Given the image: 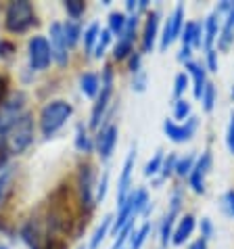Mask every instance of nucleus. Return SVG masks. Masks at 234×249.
<instances>
[{"label": "nucleus", "instance_id": "41", "mask_svg": "<svg viewBox=\"0 0 234 249\" xmlns=\"http://www.w3.org/2000/svg\"><path fill=\"white\" fill-rule=\"evenodd\" d=\"M224 207H226V212H228L230 216L234 218V189H230L224 195Z\"/></svg>", "mask_w": 234, "mask_h": 249}, {"label": "nucleus", "instance_id": "6", "mask_svg": "<svg viewBox=\"0 0 234 249\" xmlns=\"http://www.w3.org/2000/svg\"><path fill=\"white\" fill-rule=\"evenodd\" d=\"M27 57H30V67L36 71H44L52 61V53H50V44L44 36H33L27 44Z\"/></svg>", "mask_w": 234, "mask_h": 249}, {"label": "nucleus", "instance_id": "28", "mask_svg": "<svg viewBox=\"0 0 234 249\" xmlns=\"http://www.w3.org/2000/svg\"><path fill=\"white\" fill-rule=\"evenodd\" d=\"M99 36H100L99 23L88 25V30L84 32V44H86V51H88V53H92V51H94V42L99 40Z\"/></svg>", "mask_w": 234, "mask_h": 249}, {"label": "nucleus", "instance_id": "14", "mask_svg": "<svg viewBox=\"0 0 234 249\" xmlns=\"http://www.w3.org/2000/svg\"><path fill=\"white\" fill-rule=\"evenodd\" d=\"M117 142V126H105L99 130V134H96V149H99V155L102 159H109L113 153V147Z\"/></svg>", "mask_w": 234, "mask_h": 249}, {"label": "nucleus", "instance_id": "12", "mask_svg": "<svg viewBox=\"0 0 234 249\" xmlns=\"http://www.w3.org/2000/svg\"><path fill=\"white\" fill-rule=\"evenodd\" d=\"M178 216H180V193L176 191L169 201V212L165 213L163 224H161V243L163 245H167V241L171 239V234H174V224H176Z\"/></svg>", "mask_w": 234, "mask_h": 249}, {"label": "nucleus", "instance_id": "7", "mask_svg": "<svg viewBox=\"0 0 234 249\" xmlns=\"http://www.w3.org/2000/svg\"><path fill=\"white\" fill-rule=\"evenodd\" d=\"M71 213H69V207H67V201H57V197L52 195V203H50V212L46 216V224H48V231L52 232H67L71 228Z\"/></svg>", "mask_w": 234, "mask_h": 249}, {"label": "nucleus", "instance_id": "35", "mask_svg": "<svg viewBox=\"0 0 234 249\" xmlns=\"http://www.w3.org/2000/svg\"><path fill=\"white\" fill-rule=\"evenodd\" d=\"M107 184H109V172L102 174L99 186H96V197H94L96 203H102V199H105V195H107Z\"/></svg>", "mask_w": 234, "mask_h": 249}, {"label": "nucleus", "instance_id": "29", "mask_svg": "<svg viewBox=\"0 0 234 249\" xmlns=\"http://www.w3.org/2000/svg\"><path fill=\"white\" fill-rule=\"evenodd\" d=\"M109 42H111V32H109V30H102L100 36H99V40H96V44H94V57L100 59L102 54H105Z\"/></svg>", "mask_w": 234, "mask_h": 249}, {"label": "nucleus", "instance_id": "9", "mask_svg": "<svg viewBox=\"0 0 234 249\" xmlns=\"http://www.w3.org/2000/svg\"><path fill=\"white\" fill-rule=\"evenodd\" d=\"M50 53H52V59L63 67L67 65V42H65V32H63V25L61 23H50Z\"/></svg>", "mask_w": 234, "mask_h": 249}, {"label": "nucleus", "instance_id": "18", "mask_svg": "<svg viewBox=\"0 0 234 249\" xmlns=\"http://www.w3.org/2000/svg\"><path fill=\"white\" fill-rule=\"evenodd\" d=\"M188 71L192 75V82H195V99H203V92H205V88H207V80H205L203 65L190 61V63H188Z\"/></svg>", "mask_w": 234, "mask_h": 249}, {"label": "nucleus", "instance_id": "45", "mask_svg": "<svg viewBox=\"0 0 234 249\" xmlns=\"http://www.w3.org/2000/svg\"><path fill=\"white\" fill-rule=\"evenodd\" d=\"M190 53H192V48L182 46V51H180V54H178V59H180V61H186V63H190Z\"/></svg>", "mask_w": 234, "mask_h": 249}, {"label": "nucleus", "instance_id": "8", "mask_svg": "<svg viewBox=\"0 0 234 249\" xmlns=\"http://www.w3.org/2000/svg\"><path fill=\"white\" fill-rule=\"evenodd\" d=\"M163 130L174 142H186V141H190L197 130V117H188L184 124H176L174 120H165Z\"/></svg>", "mask_w": 234, "mask_h": 249}, {"label": "nucleus", "instance_id": "25", "mask_svg": "<svg viewBox=\"0 0 234 249\" xmlns=\"http://www.w3.org/2000/svg\"><path fill=\"white\" fill-rule=\"evenodd\" d=\"M126 25H128V19H126L123 13H111V15H109V32L117 34V38L123 34Z\"/></svg>", "mask_w": 234, "mask_h": 249}, {"label": "nucleus", "instance_id": "48", "mask_svg": "<svg viewBox=\"0 0 234 249\" xmlns=\"http://www.w3.org/2000/svg\"><path fill=\"white\" fill-rule=\"evenodd\" d=\"M190 249H207V239H203V237H201V239H197L195 243L190 245Z\"/></svg>", "mask_w": 234, "mask_h": 249}, {"label": "nucleus", "instance_id": "26", "mask_svg": "<svg viewBox=\"0 0 234 249\" xmlns=\"http://www.w3.org/2000/svg\"><path fill=\"white\" fill-rule=\"evenodd\" d=\"M63 32H65V42H67V48H73L75 44H78V40H80V25L78 21H67L63 25Z\"/></svg>", "mask_w": 234, "mask_h": 249}, {"label": "nucleus", "instance_id": "22", "mask_svg": "<svg viewBox=\"0 0 234 249\" xmlns=\"http://www.w3.org/2000/svg\"><path fill=\"white\" fill-rule=\"evenodd\" d=\"M75 149L82 151V153H90L92 151V141L88 136L84 124H78V128H75Z\"/></svg>", "mask_w": 234, "mask_h": 249}, {"label": "nucleus", "instance_id": "49", "mask_svg": "<svg viewBox=\"0 0 234 249\" xmlns=\"http://www.w3.org/2000/svg\"><path fill=\"white\" fill-rule=\"evenodd\" d=\"M138 9V2H134V0H128V11H136Z\"/></svg>", "mask_w": 234, "mask_h": 249}, {"label": "nucleus", "instance_id": "11", "mask_svg": "<svg viewBox=\"0 0 234 249\" xmlns=\"http://www.w3.org/2000/svg\"><path fill=\"white\" fill-rule=\"evenodd\" d=\"M182 21H184V6L178 4L176 11L171 13V17L167 19V23L163 27V36H161V51H165L174 40L180 36V30H182Z\"/></svg>", "mask_w": 234, "mask_h": 249}, {"label": "nucleus", "instance_id": "2", "mask_svg": "<svg viewBox=\"0 0 234 249\" xmlns=\"http://www.w3.org/2000/svg\"><path fill=\"white\" fill-rule=\"evenodd\" d=\"M36 23V13L27 0H13L4 13V27L13 34H25Z\"/></svg>", "mask_w": 234, "mask_h": 249}, {"label": "nucleus", "instance_id": "40", "mask_svg": "<svg viewBox=\"0 0 234 249\" xmlns=\"http://www.w3.org/2000/svg\"><path fill=\"white\" fill-rule=\"evenodd\" d=\"M40 249H67V245H65V241L63 239H50L48 237V241H44L42 245H40Z\"/></svg>", "mask_w": 234, "mask_h": 249}, {"label": "nucleus", "instance_id": "43", "mask_svg": "<svg viewBox=\"0 0 234 249\" xmlns=\"http://www.w3.org/2000/svg\"><path fill=\"white\" fill-rule=\"evenodd\" d=\"M130 71H132V73L140 71V53H132V54H130Z\"/></svg>", "mask_w": 234, "mask_h": 249}, {"label": "nucleus", "instance_id": "50", "mask_svg": "<svg viewBox=\"0 0 234 249\" xmlns=\"http://www.w3.org/2000/svg\"><path fill=\"white\" fill-rule=\"evenodd\" d=\"M0 249H9V247H6V245H0Z\"/></svg>", "mask_w": 234, "mask_h": 249}, {"label": "nucleus", "instance_id": "20", "mask_svg": "<svg viewBox=\"0 0 234 249\" xmlns=\"http://www.w3.org/2000/svg\"><path fill=\"white\" fill-rule=\"evenodd\" d=\"M80 88H82V92H84L88 99H94V96L99 94V90H100L99 75H96V73H84L80 78Z\"/></svg>", "mask_w": 234, "mask_h": 249}, {"label": "nucleus", "instance_id": "33", "mask_svg": "<svg viewBox=\"0 0 234 249\" xmlns=\"http://www.w3.org/2000/svg\"><path fill=\"white\" fill-rule=\"evenodd\" d=\"M186 86H188L186 73H178L176 75V82H174V99L176 101H180V96H182L184 90H186Z\"/></svg>", "mask_w": 234, "mask_h": 249}, {"label": "nucleus", "instance_id": "52", "mask_svg": "<svg viewBox=\"0 0 234 249\" xmlns=\"http://www.w3.org/2000/svg\"><path fill=\"white\" fill-rule=\"evenodd\" d=\"M80 249H86V247H80Z\"/></svg>", "mask_w": 234, "mask_h": 249}, {"label": "nucleus", "instance_id": "23", "mask_svg": "<svg viewBox=\"0 0 234 249\" xmlns=\"http://www.w3.org/2000/svg\"><path fill=\"white\" fill-rule=\"evenodd\" d=\"M11 186H13V168H4L0 172V207L4 205L6 197H9Z\"/></svg>", "mask_w": 234, "mask_h": 249}, {"label": "nucleus", "instance_id": "34", "mask_svg": "<svg viewBox=\"0 0 234 249\" xmlns=\"http://www.w3.org/2000/svg\"><path fill=\"white\" fill-rule=\"evenodd\" d=\"M213 103H216V88H213V84H209V82H207V88H205V92H203V107H205V111H211Z\"/></svg>", "mask_w": 234, "mask_h": 249}, {"label": "nucleus", "instance_id": "51", "mask_svg": "<svg viewBox=\"0 0 234 249\" xmlns=\"http://www.w3.org/2000/svg\"><path fill=\"white\" fill-rule=\"evenodd\" d=\"M232 99H234V88H232Z\"/></svg>", "mask_w": 234, "mask_h": 249}, {"label": "nucleus", "instance_id": "36", "mask_svg": "<svg viewBox=\"0 0 234 249\" xmlns=\"http://www.w3.org/2000/svg\"><path fill=\"white\" fill-rule=\"evenodd\" d=\"M176 161H178V157H176L174 153H169L167 159H165L163 165H161V174H163V176H169L171 172H176Z\"/></svg>", "mask_w": 234, "mask_h": 249}, {"label": "nucleus", "instance_id": "16", "mask_svg": "<svg viewBox=\"0 0 234 249\" xmlns=\"http://www.w3.org/2000/svg\"><path fill=\"white\" fill-rule=\"evenodd\" d=\"M192 231H195V218H192L190 213H186V216L180 218V222H178L174 234H171V243H174V245H182L184 241H186L192 234Z\"/></svg>", "mask_w": 234, "mask_h": 249}, {"label": "nucleus", "instance_id": "38", "mask_svg": "<svg viewBox=\"0 0 234 249\" xmlns=\"http://www.w3.org/2000/svg\"><path fill=\"white\" fill-rule=\"evenodd\" d=\"M226 144H228L230 153L234 155V111L230 113V124H228V132H226Z\"/></svg>", "mask_w": 234, "mask_h": 249}, {"label": "nucleus", "instance_id": "4", "mask_svg": "<svg viewBox=\"0 0 234 249\" xmlns=\"http://www.w3.org/2000/svg\"><path fill=\"white\" fill-rule=\"evenodd\" d=\"M94 165L92 163H82L78 172V193H80V205L86 213L94 210L96 203V191H94Z\"/></svg>", "mask_w": 234, "mask_h": 249}, {"label": "nucleus", "instance_id": "13", "mask_svg": "<svg viewBox=\"0 0 234 249\" xmlns=\"http://www.w3.org/2000/svg\"><path fill=\"white\" fill-rule=\"evenodd\" d=\"M134 161H136V144H132L130 153L123 161V170H121V178L119 184H117V203H123L128 197V186H130V178H132V170H134Z\"/></svg>", "mask_w": 234, "mask_h": 249}, {"label": "nucleus", "instance_id": "32", "mask_svg": "<svg viewBox=\"0 0 234 249\" xmlns=\"http://www.w3.org/2000/svg\"><path fill=\"white\" fill-rule=\"evenodd\" d=\"M188 115H190V105H188V101H184V99L176 101V107H174V117H176V120H180V122L184 120V122H186Z\"/></svg>", "mask_w": 234, "mask_h": 249}, {"label": "nucleus", "instance_id": "21", "mask_svg": "<svg viewBox=\"0 0 234 249\" xmlns=\"http://www.w3.org/2000/svg\"><path fill=\"white\" fill-rule=\"evenodd\" d=\"M222 13L219 11H213L211 15L207 17V23H205V38H203V44L207 51H211V44H213V40H216L217 36V19Z\"/></svg>", "mask_w": 234, "mask_h": 249}, {"label": "nucleus", "instance_id": "42", "mask_svg": "<svg viewBox=\"0 0 234 249\" xmlns=\"http://www.w3.org/2000/svg\"><path fill=\"white\" fill-rule=\"evenodd\" d=\"M15 53V44L9 40H0V57H11Z\"/></svg>", "mask_w": 234, "mask_h": 249}, {"label": "nucleus", "instance_id": "19", "mask_svg": "<svg viewBox=\"0 0 234 249\" xmlns=\"http://www.w3.org/2000/svg\"><path fill=\"white\" fill-rule=\"evenodd\" d=\"M203 32H201V25L195 23V21H190L186 23V27H184V34H182V46H201L203 42Z\"/></svg>", "mask_w": 234, "mask_h": 249}, {"label": "nucleus", "instance_id": "24", "mask_svg": "<svg viewBox=\"0 0 234 249\" xmlns=\"http://www.w3.org/2000/svg\"><path fill=\"white\" fill-rule=\"evenodd\" d=\"M111 216H105L100 220V224H99V228L94 231V234H92V241H90V249H96L100 245V241L107 237V232H109V226H111Z\"/></svg>", "mask_w": 234, "mask_h": 249}, {"label": "nucleus", "instance_id": "31", "mask_svg": "<svg viewBox=\"0 0 234 249\" xmlns=\"http://www.w3.org/2000/svg\"><path fill=\"white\" fill-rule=\"evenodd\" d=\"M161 165H163V153H161V151H157L155 157L150 159V161L147 163V168H144V176H153V174H157V172L161 170Z\"/></svg>", "mask_w": 234, "mask_h": 249}, {"label": "nucleus", "instance_id": "27", "mask_svg": "<svg viewBox=\"0 0 234 249\" xmlns=\"http://www.w3.org/2000/svg\"><path fill=\"white\" fill-rule=\"evenodd\" d=\"M63 6H65L67 15H69L71 19L82 17V15H84V11H86V2H84V0H67Z\"/></svg>", "mask_w": 234, "mask_h": 249}, {"label": "nucleus", "instance_id": "17", "mask_svg": "<svg viewBox=\"0 0 234 249\" xmlns=\"http://www.w3.org/2000/svg\"><path fill=\"white\" fill-rule=\"evenodd\" d=\"M232 40H234V2L230 4L228 13H226V23H224V30L217 38V48L219 51H228Z\"/></svg>", "mask_w": 234, "mask_h": 249}, {"label": "nucleus", "instance_id": "5", "mask_svg": "<svg viewBox=\"0 0 234 249\" xmlns=\"http://www.w3.org/2000/svg\"><path fill=\"white\" fill-rule=\"evenodd\" d=\"M111 94H113V69L111 65H107L100 80V94L96 96V103L90 113V128H99V124L102 122V115H105L109 107V101H111Z\"/></svg>", "mask_w": 234, "mask_h": 249}, {"label": "nucleus", "instance_id": "15", "mask_svg": "<svg viewBox=\"0 0 234 249\" xmlns=\"http://www.w3.org/2000/svg\"><path fill=\"white\" fill-rule=\"evenodd\" d=\"M157 27H159V11H150L144 23V36H142V53H150L155 46Z\"/></svg>", "mask_w": 234, "mask_h": 249}, {"label": "nucleus", "instance_id": "10", "mask_svg": "<svg viewBox=\"0 0 234 249\" xmlns=\"http://www.w3.org/2000/svg\"><path fill=\"white\" fill-rule=\"evenodd\" d=\"M211 170V153L209 151H205L195 161L192 165V172H190V186L195 193H205V176H207V172Z\"/></svg>", "mask_w": 234, "mask_h": 249}, {"label": "nucleus", "instance_id": "39", "mask_svg": "<svg viewBox=\"0 0 234 249\" xmlns=\"http://www.w3.org/2000/svg\"><path fill=\"white\" fill-rule=\"evenodd\" d=\"M6 168V134L0 130V172Z\"/></svg>", "mask_w": 234, "mask_h": 249}, {"label": "nucleus", "instance_id": "44", "mask_svg": "<svg viewBox=\"0 0 234 249\" xmlns=\"http://www.w3.org/2000/svg\"><path fill=\"white\" fill-rule=\"evenodd\" d=\"M207 65H209V69L211 71H217V57H216V51H207Z\"/></svg>", "mask_w": 234, "mask_h": 249}, {"label": "nucleus", "instance_id": "3", "mask_svg": "<svg viewBox=\"0 0 234 249\" xmlns=\"http://www.w3.org/2000/svg\"><path fill=\"white\" fill-rule=\"evenodd\" d=\"M32 141H33V117L32 113H23L6 132V144H9L11 153L19 155L30 149Z\"/></svg>", "mask_w": 234, "mask_h": 249}, {"label": "nucleus", "instance_id": "1", "mask_svg": "<svg viewBox=\"0 0 234 249\" xmlns=\"http://www.w3.org/2000/svg\"><path fill=\"white\" fill-rule=\"evenodd\" d=\"M73 113V107L71 103L67 101H50L48 105L42 107V111H40V130H42V136L50 138L59 132L61 128H63V124L69 120Z\"/></svg>", "mask_w": 234, "mask_h": 249}, {"label": "nucleus", "instance_id": "37", "mask_svg": "<svg viewBox=\"0 0 234 249\" xmlns=\"http://www.w3.org/2000/svg\"><path fill=\"white\" fill-rule=\"evenodd\" d=\"M147 234H149V224H144L138 232H136V237L132 239V249H140L142 243H144V239H147Z\"/></svg>", "mask_w": 234, "mask_h": 249}, {"label": "nucleus", "instance_id": "47", "mask_svg": "<svg viewBox=\"0 0 234 249\" xmlns=\"http://www.w3.org/2000/svg\"><path fill=\"white\" fill-rule=\"evenodd\" d=\"M4 94H6V80H4V75H0V107H2Z\"/></svg>", "mask_w": 234, "mask_h": 249}, {"label": "nucleus", "instance_id": "46", "mask_svg": "<svg viewBox=\"0 0 234 249\" xmlns=\"http://www.w3.org/2000/svg\"><path fill=\"white\" fill-rule=\"evenodd\" d=\"M201 224H203V239H209V237H211V232H213V228H211V222H209L207 218H205Z\"/></svg>", "mask_w": 234, "mask_h": 249}, {"label": "nucleus", "instance_id": "30", "mask_svg": "<svg viewBox=\"0 0 234 249\" xmlns=\"http://www.w3.org/2000/svg\"><path fill=\"white\" fill-rule=\"evenodd\" d=\"M192 165H195V155H186V157L178 159V161H176V174H180V176L190 174Z\"/></svg>", "mask_w": 234, "mask_h": 249}]
</instances>
